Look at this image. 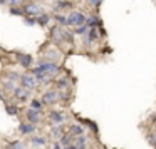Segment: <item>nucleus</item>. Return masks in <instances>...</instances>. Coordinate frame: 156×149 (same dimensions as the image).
I'll list each match as a JSON object with an SVG mask.
<instances>
[{"instance_id": "bb28decb", "label": "nucleus", "mask_w": 156, "mask_h": 149, "mask_svg": "<svg viewBox=\"0 0 156 149\" xmlns=\"http://www.w3.org/2000/svg\"><path fill=\"white\" fill-rule=\"evenodd\" d=\"M25 25H29V27H30V25H35L37 24V17H30V15H25Z\"/></svg>"}, {"instance_id": "9b49d317", "label": "nucleus", "mask_w": 156, "mask_h": 149, "mask_svg": "<svg viewBox=\"0 0 156 149\" xmlns=\"http://www.w3.org/2000/svg\"><path fill=\"white\" fill-rule=\"evenodd\" d=\"M49 121L54 122V124H62V122L66 121V117H64V114H62V112L51 111V112H49Z\"/></svg>"}, {"instance_id": "4be33fe9", "label": "nucleus", "mask_w": 156, "mask_h": 149, "mask_svg": "<svg viewBox=\"0 0 156 149\" xmlns=\"http://www.w3.org/2000/svg\"><path fill=\"white\" fill-rule=\"evenodd\" d=\"M5 149H25V144L20 141H14V142H10V144H7Z\"/></svg>"}, {"instance_id": "c756f323", "label": "nucleus", "mask_w": 156, "mask_h": 149, "mask_svg": "<svg viewBox=\"0 0 156 149\" xmlns=\"http://www.w3.org/2000/svg\"><path fill=\"white\" fill-rule=\"evenodd\" d=\"M9 79H10V81H20V75H19L17 72H10V74H9Z\"/></svg>"}, {"instance_id": "0eeeda50", "label": "nucleus", "mask_w": 156, "mask_h": 149, "mask_svg": "<svg viewBox=\"0 0 156 149\" xmlns=\"http://www.w3.org/2000/svg\"><path fill=\"white\" fill-rule=\"evenodd\" d=\"M12 92H14V95L17 99H20V101H27V99L30 97V91L25 89V87H22V85H20V87H15Z\"/></svg>"}, {"instance_id": "c9c22d12", "label": "nucleus", "mask_w": 156, "mask_h": 149, "mask_svg": "<svg viewBox=\"0 0 156 149\" xmlns=\"http://www.w3.org/2000/svg\"><path fill=\"white\" fill-rule=\"evenodd\" d=\"M64 149H76V147H74V146H72V144H71V146H66V147H64Z\"/></svg>"}, {"instance_id": "473e14b6", "label": "nucleus", "mask_w": 156, "mask_h": 149, "mask_svg": "<svg viewBox=\"0 0 156 149\" xmlns=\"http://www.w3.org/2000/svg\"><path fill=\"white\" fill-rule=\"evenodd\" d=\"M57 85H59V87H66V85H67V81H66V79H62V81H57Z\"/></svg>"}, {"instance_id": "2f4dec72", "label": "nucleus", "mask_w": 156, "mask_h": 149, "mask_svg": "<svg viewBox=\"0 0 156 149\" xmlns=\"http://www.w3.org/2000/svg\"><path fill=\"white\" fill-rule=\"evenodd\" d=\"M22 0H7V4L10 5V7H15V5H20Z\"/></svg>"}, {"instance_id": "9d476101", "label": "nucleus", "mask_w": 156, "mask_h": 149, "mask_svg": "<svg viewBox=\"0 0 156 149\" xmlns=\"http://www.w3.org/2000/svg\"><path fill=\"white\" fill-rule=\"evenodd\" d=\"M57 99H59V95H57L55 91H47V92H44V95H42V102H44V104H54Z\"/></svg>"}, {"instance_id": "2eb2a0df", "label": "nucleus", "mask_w": 156, "mask_h": 149, "mask_svg": "<svg viewBox=\"0 0 156 149\" xmlns=\"http://www.w3.org/2000/svg\"><path fill=\"white\" fill-rule=\"evenodd\" d=\"M86 144H87V139L84 137V134H82V136H76L74 142H72V146H74L76 149H86Z\"/></svg>"}, {"instance_id": "393cba45", "label": "nucleus", "mask_w": 156, "mask_h": 149, "mask_svg": "<svg viewBox=\"0 0 156 149\" xmlns=\"http://www.w3.org/2000/svg\"><path fill=\"white\" fill-rule=\"evenodd\" d=\"M42 106H44V102L39 101V99H32L30 101V107L32 109H37V111H42Z\"/></svg>"}, {"instance_id": "58836bf2", "label": "nucleus", "mask_w": 156, "mask_h": 149, "mask_svg": "<svg viewBox=\"0 0 156 149\" xmlns=\"http://www.w3.org/2000/svg\"><path fill=\"white\" fill-rule=\"evenodd\" d=\"M0 101H4V95H2V92H0Z\"/></svg>"}, {"instance_id": "6e6552de", "label": "nucleus", "mask_w": 156, "mask_h": 149, "mask_svg": "<svg viewBox=\"0 0 156 149\" xmlns=\"http://www.w3.org/2000/svg\"><path fill=\"white\" fill-rule=\"evenodd\" d=\"M17 62L22 65V67L29 69L32 65V57L29 54H22V52H17Z\"/></svg>"}, {"instance_id": "a878e982", "label": "nucleus", "mask_w": 156, "mask_h": 149, "mask_svg": "<svg viewBox=\"0 0 156 149\" xmlns=\"http://www.w3.org/2000/svg\"><path fill=\"white\" fill-rule=\"evenodd\" d=\"M87 30H89V27L84 24V25H79V27H76L74 34H77V35H82V34H87Z\"/></svg>"}, {"instance_id": "f704fd0d", "label": "nucleus", "mask_w": 156, "mask_h": 149, "mask_svg": "<svg viewBox=\"0 0 156 149\" xmlns=\"http://www.w3.org/2000/svg\"><path fill=\"white\" fill-rule=\"evenodd\" d=\"M47 57H49V59H57V52H49Z\"/></svg>"}, {"instance_id": "5701e85b", "label": "nucleus", "mask_w": 156, "mask_h": 149, "mask_svg": "<svg viewBox=\"0 0 156 149\" xmlns=\"http://www.w3.org/2000/svg\"><path fill=\"white\" fill-rule=\"evenodd\" d=\"M10 14L12 15H17V17H24L25 12H24V9H20L19 5H15V7H10Z\"/></svg>"}, {"instance_id": "a19ab883", "label": "nucleus", "mask_w": 156, "mask_h": 149, "mask_svg": "<svg viewBox=\"0 0 156 149\" xmlns=\"http://www.w3.org/2000/svg\"><path fill=\"white\" fill-rule=\"evenodd\" d=\"M54 2H59V0H54Z\"/></svg>"}, {"instance_id": "e433bc0d", "label": "nucleus", "mask_w": 156, "mask_h": 149, "mask_svg": "<svg viewBox=\"0 0 156 149\" xmlns=\"http://www.w3.org/2000/svg\"><path fill=\"white\" fill-rule=\"evenodd\" d=\"M7 4V0H0V5H5Z\"/></svg>"}, {"instance_id": "7c9ffc66", "label": "nucleus", "mask_w": 156, "mask_h": 149, "mask_svg": "<svg viewBox=\"0 0 156 149\" xmlns=\"http://www.w3.org/2000/svg\"><path fill=\"white\" fill-rule=\"evenodd\" d=\"M82 122H84V124H87V126H89V127H91L94 132H98V126H96L94 122H91V121H82Z\"/></svg>"}, {"instance_id": "7ed1b4c3", "label": "nucleus", "mask_w": 156, "mask_h": 149, "mask_svg": "<svg viewBox=\"0 0 156 149\" xmlns=\"http://www.w3.org/2000/svg\"><path fill=\"white\" fill-rule=\"evenodd\" d=\"M37 67L41 69V71L47 72L49 75L57 74V72H59V65L55 64V62H52V61H44V62H41V64H39Z\"/></svg>"}, {"instance_id": "79ce46f5", "label": "nucleus", "mask_w": 156, "mask_h": 149, "mask_svg": "<svg viewBox=\"0 0 156 149\" xmlns=\"http://www.w3.org/2000/svg\"><path fill=\"white\" fill-rule=\"evenodd\" d=\"M35 2H39V0H35Z\"/></svg>"}, {"instance_id": "423d86ee", "label": "nucleus", "mask_w": 156, "mask_h": 149, "mask_svg": "<svg viewBox=\"0 0 156 149\" xmlns=\"http://www.w3.org/2000/svg\"><path fill=\"white\" fill-rule=\"evenodd\" d=\"M25 117H27V122H32V124H37V122L41 121V111L29 107L27 111H25Z\"/></svg>"}, {"instance_id": "72a5a7b5", "label": "nucleus", "mask_w": 156, "mask_h": 149, "mask_svg": "<svg viewBox=\"0 0 156 149\" xmlns=\"http://www.w3.org/2000/svg\"><path fill=\"white\" fill-rule=\"evenodd\" d=\"M52 149H64V147H62V144H61V142H54V146H52Z\"/></svg>"}, {"instance_id": "4468645a", "label": "nucleus", "mask_w": 156, "mask_h": 149, "mask_svg": "<svg viewBox=\"0 0 156 149\" xmlns=\"http://www.w3.org/2000/svg\"><path fill=\"white\" fill-rule=\"evenodd\" d=\"M86 25H87L89 29H92V27H101V25H102V20L98 17V15H91V17H87V20H86Z\"/></svg>"}, {"instance_id": "c85d7f7f", "label": "nucleus", "mask_w": 156, "mask_h": 149, "mask_svg": "<svg viewBox=\"0 0 156 149\" xmlns=\"http://www.w3.org/2000/svg\"><path fill=\"white\" fill-rule=\"evenodd\" d=\"M87 2H89V4H91L94 9H99V7H101V4L104 2V0H87Z\"/></svg>"}, {"instance_id": "4c0bfd02", "label": "nucleus", "mask_w": 156, "mask_h": 149, "mask_svg": "<svg viewBox=\"0 0 156 149\" xmlns=\"http://www.w3.org/2000/svg\"><path fill=\"white\" fill-rule=\"evenodd\" d=\"M151 121H153V122H156V114L153 116V119H151Z\"/></svg>"}, {"instance_id": "aec40b11", "label": "nucleus", "mask_w": 156, "mask_h": 149, "mask_svg": "<svg viewBox=\"0 0 156 149\" xmlns=\"http://www.w3.org/2000/svg\"><path fill=\"white\" fill-rule=\"evenodd\" d=\"M32 146H35V147H42V146L45 144V139L42 137V136H34V137L30 139Z\"/></svg>"}, {"instance_id": "b1692460", "label": "nucleus", "mask_w": 156, "mask_h": 149, "mask_svg": "<svg viewBox=\"0 0 156 149\" xmlns=\"http://www.w3.org/2000/svg\"><path fill=\"white\" fill-rule=\"evenodd\" d=\"M54 20L57 22L59 25H62V27H64V25H67V17H64V15H61V14H55L54 15Z\"/></svg>"}, {"instance_id": "f257e3e1", "label": "nucleus", "mask_w": 156, "mask_h": 149, "mask_svg": "<svg viewBox=\"0 0 156 149\" xmlns=\"http://www.w3.org/2000/svg\"><path fill=\"white\" fill-rule=\"evenodd\" d=\"M86 20H87V17H86L82 12H79V10H72L71 14L67 15V25H71V27H79V25H84Z\"/></svg>"}, {"instance_id": "f8f14e48", "label": "nucleus", "mask_w": 156, "mask_h": 149, "mask_svg": "<svg viewBox=\"0 0 156 149\" xmlns=\"http://www.w3.org/2000/svg\"><path fill=\"white\" fill-rule=\"evenodd\" d=\"M86 42L87 44H92V42H96L99 39V27H92V29H89L87 30V34H86Z\"/></svg>"}, {"instance_id": "f3484780", "label": "nucleus", "mask_w": 156, "mask_h": 149, "mask_svg": "<svg viewBox=\"0 0 156 149\" xmlns=\"http://www.w3.org/2000/svg\"><path fill=\"white\" fill-rule=\"evenodd\" d=\"M51 134H52V137H54V139H61L62 134H64V129H62V126H61V124H55L54 127H52Z\"/></svg>"}, {"instance_id": "dca6fc26", "label": "nucleus", "mask_w": 156, "mask_h": 149, "mask_svg": "<svg viewBox=\"0 0 156 149\" xmlns=\"http://www.w3.org/2000/svg\"><path fill=\"white\" fill-rule=\"evenodd\" d=\"M49 22H51V15L45 14V12H42V14L37 17V24L41 25V27H47Z\"/></svg>"}, {"instance_id": "412c9836", "label": "nucleus", "mask_w": 156, "mask_h": 149, "mask_svg": "<svg viewBox=\"0 0 156 149\" xmlns=\"http://www.w3.org/2000/svg\"><path fill=\"white\" fill-rule=\"evenodd\" d=\"M67 7H72V4H71V2H66V0H59V2H55L54 10H55V12H59L61 9H67Z\"/></svg>"}, {"instance_id": "20e7f679", "label": "nucleus", "mask_w": 156, "mask_h": 149, "mask_svg": "<svg viewBox=\"0 0 156 149\" xmlns=\"http://www.w3.org/2000/svg\"><path fill=\"white\" fill-rule=\"evenodd\" d=\"M51 37L54 42H57V44H61V42L66 40V30L62 29V25H55L54 29L51 30Z\"/></svg>"}, {"instance_id": "1a4fd4ad", "label": "nucleus", "mask_w": 156, "mask_h": 149, "mask_svg": "<svg viewBox=\"0 0 156 149\" xmlns=\"http://www.w3.org/2000/svg\"><path fill=\"white\" fill-rule=\"evenodd\" d=\"M32 74H34L35 81H37V82H42V84H44V82H49V81H51V79H47V77H49V74H47V72L41 71L39 67L32 69Z\"/></svg>"}, {"instance_id": "a211bd4d", "label": "nucleus", "mask_w": 156, "mask_h": 149, "mask_svg": "<svg viewBox=\"0 0 156 149\" xmlns=\"http://www.w3.org/2000/svg\"><path fill=\"white\" fill-rule=\"evenodd\" d=\"M72 137H74V136H72L71 132H69V134H62V137L59 139V142L62 144V147H66V146H71L72 142H74V141H72Z\"/></svg>"}, {"instance_id": "6ab92c4d", "label": "nucleus", "mask_w": 156, "mask_h": 149, "mask_svg": "<svg viewBox=\"0 0 156 149\" xmlns=\"http://www.w3.org/2000/svg\"><path fill=\"white\" fill-rule=\"evenodd\" d=\"M71 134L74 136V137L76 136H82L84 134V127H82L81 124H72L71 126Z\"/></svg>"}, {"instance_id": "f03ea898", "label": "nucleus", "mask_w": 156, "mask_h": 149, "mask_svg": "<svg viewBox=\"0 0 156 149\" xmlns=\"http://www.w3.org/2000/svg\"><path fill=\"white\" fill-rule=\"evenodd\" d=\"M24 12H25V15H30V17H39V15L44 12V9L41 7V5L37 4V2H29V4H25V7H24Z\"/></svg>"}, {"instance_id": "ddd939ff", "label": "nucleus", "mask_w": 156, "mask_h": 149, "mask_svg": "<svg viewBox=\"0 0 156 149\" xmlns=\"http://www.w3.org/2000/svg\"><path fill=\"white\" fill-rule=\"evenodd\" d=\"M19 131H20V134H24V136L32 134V132L35 131V124H32V122H22V124L19 126Z\"/></svg>"}, {"instance_id": "cd10ccee", "label": "nucleus", "mask_w": 156, "mask_h": 149, "mask_svg": "<svg viewBox=\"0 0 156 149\" xmlns=\"http://www.w3.org/2000/svg\"><path fill=\"white\" fill-rule=\"evenodd\" d=\"M5 109H7V112H9L10 116H15V114H17V107H15V106L7 104V106H5Z\"/></svg>"}, {"instance_id": "39448f33", "label": "nucleus", "mask_w": 156, "mask_h": 149, "mask_svg": "<svg viewBox=\"0 0 156 149\" xmlns=\"http://www.w3.org/2000/svg\"><path fill=\"white\" fill-rule=\"evenodd\" d=\"M20 85L25 89H29V91H32V89H35V85H37V81H35L34 75H20Z\"/></svg>"}, {"instance_id": "ea45409f", "label": "nucleus", "mask_w": 156, "mask_h": 149, "mask_svg": "<svg viewBox=\"0 0 156 149\" xmlns=\"http://www.w3.org/2000/svg\"><path fill=\"white\" fill-rule=\"evenodd\" d=\"M153 136H154V139H156V131H154V134H153Z\"/></svg>"}]
</instances>
